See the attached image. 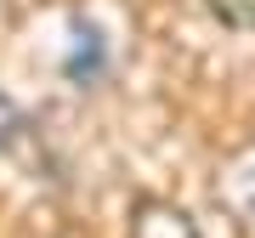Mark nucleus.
<instances>
[{
  "instance_id": "nucleus-2",
  "label": "nucleus",
  "mask_w": 255,
  "mask_h": 238,
  "mask_svg": "<svg viewBox=\"0 0 255 238\" xmlns=\"http://www.w3.org/2000/svg\"><path fill=\"white\" fill-rule=\"evenodd\" d=\"M130 238H204V233H199V221H193L182 204L136 199V210H130Z\"/></svg>"
},
{
  "instance_id": "nucleus-1",
  "label": "nucleus",
  "mask_w": 255,
  "mask_h": 238,
  "mask_svg": "<svg viewBox=\"0 0 255 238\" xmlns=\"http://www.w3.org/2000/svg\"><path fill=\"white\" fill-rule=\"evenodd\" d=\"M216 199L227 204V216L238 221L244 233H255V147L233 153L216 176Z\"/></svg>"
},
{
  "instance_id": "nucleus-3",
  "label": "nucleus",
  "mask_w": 255,
  "mask_h": 238,
  "mask_svg": "<svg viewBox=\"0 0 255 238\" xmlns=\"http://www.w3.org/2000/svg\"><path fill=\"white\" fill-rule=\"evenodd\" d=\"M63 74L74 85H97L102 74H108V40H102L97 23H74V51H68Z\"/></svg>"
},
{
  "instance_id": "nucleus-5",
  "label": "nucleus",
  "mask_w": 255,
  "mask_h": 238,
  "mask_svg": "<svg viewBox=\"0 0 255 238\" xmlns=\"http://www.w3.org/2000/svg\"><path fill=\"white\" fill-rule=\"evenodd\" d=\"M210 17L227 23V28H255V0H204Z\"/></svg>"
},
{
  "instance_id": "nucleus-4",
  "label": "nucleus",
  "mask_w": 255,
  "mask_h": 238,
  "mask_svg": "<svg viewBox=\"0 0 255 238\" xmlns=\"http://www.w3.org/2000/svg\"><path fill=\"white\" fill-rule=\"evenodd\" d=\"M23 136H28V114L17 108V97L0 91V147H17Z\"/></svg>"
}]
</instances>
